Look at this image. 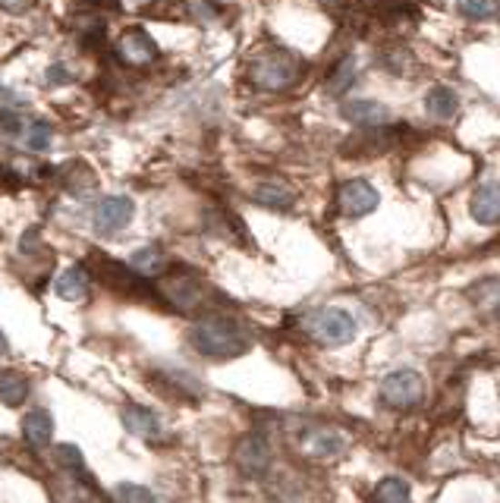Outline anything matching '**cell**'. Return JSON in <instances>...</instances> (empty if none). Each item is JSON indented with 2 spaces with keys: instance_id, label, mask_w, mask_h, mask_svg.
Returning <instances> with one entry per match:
<instances>
[{
  "instance_id": "1",
  "label": "cell",
  "mask_w": 500,
  "mask_h": 503,
  "mask_svg": "<svg viewBox=\"0 0 500 503\" xmlns=\"http://www.w3.org/2000/svg\"><path fill=\"white\" fill-rule=\"evenodd\" d=\"M189 343L205 359H236L252 346L243 328L230 318H205V321L193 324Z\"/></svg>"
},
{
  "instance_id": "2",
  "label": "cell",
  "mask_w": 500,
  "mask_h": 503,
  "mask_svg": "<svg viewBox=\"0 0 500 503\" xmlns=\"http://www.w3.org/2000/svg\"><path fill=\"white\" fill-rule=\"evenodd\" d=\"M299 73H303V64H299L293 54H284V51H274V54H262L255 57L249 70V79L255 88L262 92H284V88L296 85Z\"/></svg>"
},
{
  "instance_id": "3",
  "label": "cell",
  "mask_w": 500,
  "mask_h": 503,
  "mask_svg": "<svg viewBox=\"0 0 500 503\" xmlns=\"http://www.w3.org/2000/svg\"><path fill=\"white\" fill-rule=\"evenodd\" d=\"M305 330L325 346H344L359 334V324L346 309H315L305 318Z\"/></svg>"
},
{
  "instance_id": "4",
  "label": "cell",
  "mask_w": 500,
  "mask_h": 503,
  "mask_svg": "<svg viewBox=\"0 0 500 503\" xmlns=\"http://www.w3.org/2000/svg\"><path fill=\"white\" fill-rule=\"evenodd\" d=\"M381 399H385V406L390 409H415V406H422L425 399V380L419 371L413 369H396L390 371V375L381 380Z\"/></svg>"
},
{
  "instance_id": "5",
  "label": "cell",
  "mask_w": 500,
  "mask_h": 503,
  "mask_svg": "<svg viewBox=\"0 0 500 503\" xmlns=\"http://www.w3.org/2000/svg\"><path fill=\"white\" fill-rule=\"evenodd\" d=\"M346 447H349V438L340 428H331V425H312L299 438V450L308 459H337L346 453Z\"/></svg>"
},
{
  "instance_id": "6",
  "label": "cell",
  "mask_w": 500,
  "mask_h": 503,
  "mask_svg": "<svg viewBox=\"0 0 500 503\" xmlns=\"http://www.w3.org/2000/svg\"><path fill=\"white\" fill-rule=\"evenodd\" d=\"M135 214V202L129 195H107L95 205V214H92V227L98 236H114L120 233L123 227H129Z\"/></svg>"
},
{
  "instance_id": "7",
  "label": "cell",
  "mask_w": 500,
  "mask_h": 503,
  "mask_svg": "<svg viewBox=\"0 0 500 503\" xmlns=\"http://www.w3.org/2000/svg\"><path fill=\"white\" fill-rule=\"evenodd\" d=\"M233 462L249 478H265L271 468V444L262 434H245L236 444V450H233Z\"/></svg>"
},
{
  "instance_id": "8",
  "label": "cell",
  "mask_w": 500,
  "mask_h": 503,
  "mask_svg": "<svg viewBox=\"0 0 500 503\" xmlns=\"http://www.w3.org/2000/svg\"><path fill=\"white\" fill-rule=\"evenodd\" d=\"M378 202H381L378 189H375L372 182H365V180H349V182L340 186V192H337V205L346 217L372 214V211L378 208Z\"/></svg>"
},
{
  "instance_id": "9",
  "label": "cell",
  "mask_w": 500,
  "mask_h": 503,
  "mask_svg": "<svg viewBox=\"0 0 500 503\" xmlns=\"http://www.w3.org/2000/svg\"><path fill=\"white\" fill-rule=\"evenodd\" d=\"M116 54H120L123 64L145 66V64H152V60L157 57V44L142 29H129L126 35L116 42Z\"/></svg>"
},
{
  "instance_id": "10",
  "label": "cell",
  "mask_w": 500,
  "mask_h": 503,
  "mask_svg": "<svg viewBox=\"0 0 500 503\" xmlns=\"http://www.w3.org/2000/svg\"><path fill=\"white\" fill-rule=\"evenodd\" d=\"M469 211L478 223H485V227L500 223V182H482V186L472 192Z\"/></svg>"
},
{
  "instance_id": "11",
  "label": "cell",
  "mask_w": 500,
  "mask_h": 503,
  "mask_svg": "<svg viewBox=\"0 0 500 503\" xmlns=\"http://www.w3.org/2000/svg\"><path fill=\"white\" fill-rule=\"evenodd\" d=\"M123 419V428H126L129 434H135V438H157L161 434V419H157L155 409H148V406H123L120 412Z\"/></svg>"
},
{
  "instance_id": "12",
  "label": "cell",
  "mask_w": 500,
  "mask_h": 503,
  "mask_svg": "<svg viewBox=\"0 0 500 503\" xmlns=\"http://www.w3.org/2000/svg\"><path fill=\"white\" fill-rule=\"evenodd\" d=\"M344 117L355 126H378L390 117L387 107L381 101L372 98H359V101H346L344 104Z\"/></svg>"
},
{
  "instance_id": "13",
  "label": "cell",
  "mask_w": 500,
  "mask_h": 503,
  "mask_svg": "<svg viewBox=\"0 0 500 503\" xmlns=\"http://www.w3.org/2000/svg\"><path fill=\"white\" fill-rule=\"evenodd\" d=\"M469 302L475 305L482 315H497L500 311V277H485V281H475L469 290H465Z\"/></svg>"
},
{
  "instance_id": "14",
  "label": "cell",
  "mask_w": 500,
  "mask_h": 503,
  "mask_svg": "<svg viewBox=\"0 0 500 503\" xmlns=\"http://www.w3.org/2000/svg\"><path fill=\"white\" fill-rule=\"evenodd\" d=\"M425 111H428V117L435 120H454L456 111H460V98H456L454 88L447 85H435L428 94H425Z\"/></svg>"
},
{
  "instance_id": "15",
  "label": "cell",
  "mask_w": 500,
  "mask_h": 503,
  "mask_svg": "<svg viewBox=\"0 0 500 503\" xmlns=\"http://www.w3.org/2000/svg\"><path fill=\"white\" fill-rule=\"evenodd\" d=\"M164 293L170 296V302L176 305V309L189 311L198 305V299H202V283L195 281V277H174V281L164 283Z\"/></svg>"
},
{
  "instance_id": "16",
  "label": "cell",
  "mask_w": 500,
  "mask_h": 503,
  "mask_svg": "<svg viewBox=\"0 0 500 503\" xmlns=\"http://www.w3.org/2000/svg\"><path fill=\"white\" fill-rule=\"evenodd\" d=\"M23 434H25V440H29L32 447H47L51 444V438H54V419H51V412L47 409H35V412H29V416L23 419Z\"/></svg>"
},
{
  "instance_id": "17",
  "label": "cell",
  "mask_w": 500,
  "mask_h": 503,
  "mask_svg": "<svg viewBox=\"0 0 500 503\" xmlns=\"http://www.w3.org/2000/svg\"><path fill=\"white\" fill-rule=\"evenodd\" d=\"M54 290H57L60 299H66V302H76L88 293V274L82 264H73V268H66L64 274L57 277V283H54Z\"/></svg>"
},
{
  "instance_id": "18",
  "label": "cell",
  "mask_w": 500,
  "mask_h": 503,
  "mask_svg": "<svg viewBox=\"0 0 500 503\" xmlns=\"http://www.w3.org/2000/svg\"><path fill=\"white\" fill-rule=\"evenodd\" d=\"M129 268H133L139 277H157L167 271V255H164V249H157V246H145V249L133 252Z\"/></svg>"
},
{
  "instance_id": "19",
  "label": "cell",
  "mask_w": 500,
  "mask_h": 503,
  "mask_svg": "<svg viewBox=\"0 0 500 503\" xmlns=\"http://www.w3.org/2000/svg\"><path fill=\"white\" fill-rule=\"evenodd\" d=\"M252 199H255L262 208L286 211V208H293V202H296V195H293L286 186H280V182H262V186H255V192H252Z\"/></svg>"
},
{
  "instance_id": "20",
  "label": "cell",
  "mask_w": 500,
  "mask_h": 503,
  "mask_svg": "<svg viewBox=\"0 0 500 503\" xmlns=\"http://www.w3.org/2000/svg\"><path fill=\"white\" fill-rule=\"evenodd\" d=\"M355 76H359V64H355L353 54H346V57H340V64L331 70V76H327V92L331 94H346L349 85L355 83Z\"/></svg>"
},
{
  "instance_id": "21",
  "label": "cell",
  "mask_w": 500,
  "mask_h": 503,
  "mask_svg": "<svg viewBox=\"0 0 500 503\" xmlns=\"http://www.w3.org/2000/svg\"><path fill=\"white\" fill-rule=\"evenodd\" d=\"M54 459H57L60 468L73 472L76 478L92 481V475H88V466H85V457H82V450H79L76 444H57V447H54Z\"/></svg>"
},
{
  "instance_id": "22",
  "label": "cell",
  "mask_w": 500,
  "mask_h": 503,
  "mask_svg": "<svg viewBox=\"0 0 500 503\" xmlns=\"http://www.w3.org/2000/svg\"><path fill=\"white\" fill-rule=\"evenodd\" d=\"M25 397H29V384H25V378L13 375V371H0V403L23 406Z\"/></svg>"
},
{
  "instance_id": "23",
  "label": "cell",
  "mask_w": 500,
  "mask_h": 503,
  "mask_svg": "<svg viewBox=\"0 0 500 503\" xmlns=\"http://www.w3.org/2000/svg\"><path fill=\"white\" fill-rule=\"evenodd\" d=\"M456 10L463 13L472 23H485V19H495L500 13L497 0H456Z\"/></svg>"
},
{
  "instance_id": "24",
  "label": "cell",
  "mask_w": 500,
  "mask_h": 503,
  "mask_svg": "<svg viewBox=\"0 0 500 503\" xmlns=\"http://www.w3.org/2000/svg\"><path fill=\"white\" fill-rule=\"evenodd\" d=\"M375 503H409V485L403 478H381L375 488Z\"/></svg>"
},
{
  "instance_id": "25",
  "label": "cell",
  "mask_w": 500,
  "mask_h": 503,
  "mask_svg": "<svg viewBox=\"0 0 500 503\" xmlns=\"http://www.w3.org/2000/svg\"><path fill=\"white\" fill-rule=\"evenodd\" d=\"M114 503H157V498L148 491L145 485H133V481H123L114 488Z\"/></svg>"
},
{
  "instance_id": "26",
  "label": "cell",
  "mask_w": 500,
  "mask_h": 503,
  "mask_svg": "<svg viewBox=\"0 0 500 503\" xmlns=\"http://www.w3.org/2000/svg\"><path fill=\"white\" fill-rule=\"evenodd\" d=\"M51 142H54V135H51V126L47 123H32L29 133H25V148H29V152H38V154L47 152Z\"/></svg>"
},
{
  "instance_id": "27",
  "label": "cell",
  "mask_w": 500,
  "mask_h": 503,
  "mask_svg": "<svg viewBox=\"0 0 500 503\" xmlns=\"http://www.w3.org/2000/svg\"><path fill=\"white\" fill-rule=\"evenodd\" d=\"M0 126H4L10 135L23 133V120H19L16 113H10V111H0Z\"/></svg>"
},
{
  "instance_id": "28",
  "label": "cell",
  "mask_w": 500,
  "mask_h": 503,
  "mask_svg": "<svg viewBox=\"0 0 500 503\" xmlns=\"http://www.w3.org/2000/svg\"><path fill=\"white\" fill-rule=\"evenodd\" d=\"M32 4H35V0H0V6H4L6 13H25Z\"/></svg>"
},
{
  "instance_id": "29",
  "label": "cell",
  "mask_w": 500,
  "mask_h": 503,
  "mask_svg": "<svg viewBox=\"0 0 500 503\" xmlns=\"http://www.w3.org/2000/svg\"><path fill=\"white\" fill-rule=\"evenodd\" d=\"M47 83L51 85H64L66 83V70L60 64H54L51 70H47Z\"/></svg>"
},
{
  "instance_id": "30",
  "label": "cell",
  "mask_w": 500,
  "mask_h": 503,
  "mask_svg": "<svg viewBox=\"0 0 500 503\" xmlns=\"http://www.w3.org/2000/svg\"><path fill=\"white\" fill-rule=\"evenodd\" d=\"M6 352H10V346H6V337H4V330H0V359H4Z\"/></svg>"
},
{
  "instance_id": "31",
  "label": "cell",
  "mask_w": 500,
  "mask_h": 503,
  "mask_svg": "<svg viewBox=\"0 0 500 503\" xmlns=\"http://www.w3.org/2000/svg\"><path fill=\"white\" fill-rule=\"evenodd\" d=\"M0 98H13V92H10V88L0 85Z\"/></svg>"
}]
</instances>
